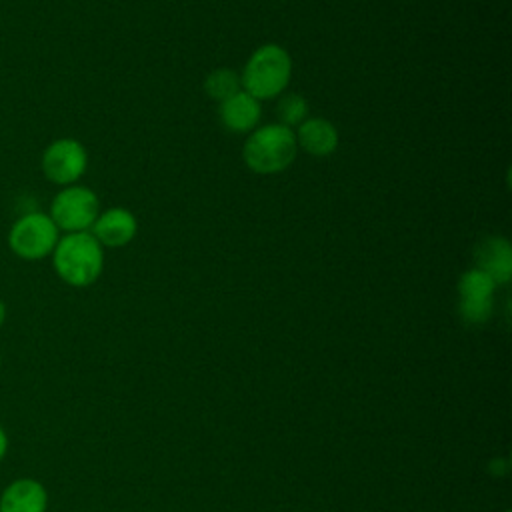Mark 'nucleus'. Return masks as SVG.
I'll return each instance as SVG.
<instances>
[{
    "label": "nucleus",
    "instance_id": "nucleus-2",
    "mask_svg": "<svg viewBox=\"0 0 512 512\" xmlns=\"http://www.w3.org/2000/svg\"><path fill=\"white\" fill-rule=\"evenodd\" d=\"M298 146L292 128L266 124L254 128L244 142L242 156L246 166L256 174H278L296 158Z\"/></svg>",
    "mask_w": 512,
    "mask_h": 512
},
{
    "label": "nucleus",
    "instance_id": "nucleus-16",
    "mask_svg": "<svg viewBox=\"0 0 512 512\" xmlns=\"http://www.w3.org/2000/svg\"><path fill=\"white\" fill-rule=\"evenodd\" d=\"M6 314H8V310H6V304H4V300L0 298V328H2V324L6 322Z\"/></svg>",
    "mask_w": 512,
    "mask_h": 512
},
{
    "label": "nucleus",
    "instance_id": "nucleus-15",
    "mask_svg": "<svg viewBox=\"0 0 512 512\" xmlns=\"http://www.w3.org/2000/svg\"><path fill=\"white\" fill-rule=\"evenodd\" d=\"M8 434H6V430L0 426V462L4 460V456L8 454Z\"/></svg>",
    "mask_w": 512,
    "mask_h": 512
},
{
    "label": "nucleus",
    "instance_id": "nucleus-11",
    "mask_svg": "<svg viewBox=\"0 0 512 512\" xmlns=\"http://www.w3.org/2000/svg\"><path fill=\"white\" fill-rule=\"evenodd\" d=\"M476 268L492 278L494 284H506L512 276V248L508 240L490 236L476 248Z\"/></svg>",
    "mask_w": 512,
    "mask_h": 512
},
{
    "label": "nucleus",
    "instance_id": "nucleus-6",
    "mask_svg": "<svg viewBox=\"0 0 512 512\" xmlns=\"http://www.w3.org/2000/svg\"><path fill=\"white\" fill-rule=\"evenodd\" d=\"M86 168L88 152L76 138H56L40 156V170L44 178L60 188L76 184L84 176Z\"/></svg>",
    "mask_w": 512,
    "mask_h": 512
},
{
    "label": "nucleus",
    "instance_id": "nucleus-9",
    "mask_svg": "<svg viewBox=\"0 0 512 512\" xmlns=\"http://www.w3.org/2000/svg\"><path fill=\"white\" fill-rule=\"evenodd\" d=\"M48 492L34 478H16L0 494V512H46Z\"/></svg>",
    "mask_w": 512,
    "mask_h": 512
},
{
    "label": "nucleus",
    "instance_id": "nucleus-10",
    "mask_svg": "<svg viewBox=\"0 0 512 512\" xmlns=\"http://www.w3.org/2000/svg\"><path fill=\"white\" fill-rule=\"evenodd\" d=\"M218 116L224 128H228L230 132H238V134L252 132L260 122L262 106H260V100L240 90L234 96L220 102Z\"/></svg>",
    "mask_w": 512,
    "mask_h": 512
},
{
    "label": "nucleus",
    "instance_id": "nucleus-4",
    "mask_svg": "<svg viewBox=\"0 0 512 512\" xmlns=\"http://www.w3.org/2000/svg\"><path fill=\"white\" fill-rule=\"evenodd\" d=\"M58 238L60 230L50 216L40 210H30L12 222L6 242L14 256L26 262H36L52 254Z\"/></svg>",
    "mask_w": 512,
    "mask_h": 512
},
{
    "label": "nucleus",
    "instance_id": "nucleus-3",
    "mask_svg": "<svg viewBox=\"0 0 512 512\" xmlns=\"http://www.w3.org/2000/svg\"><path fill=\"white\" fill-rule=\"evenodd\" d=\"M292 76V58L278 44H264L248 58L240 84L256 100H270L284 92Z\"/></svg>",
    "mask_w": 512,
    "mask_h": 512
},
{
    "label": "nucleus",
    "instance_id": "nucleus-17",
    "mask_svg": "<svg viewBox=\"0 0 512 512\" xmlns=\"http://www.w3.org/2000/svg\"><path fill=\"white\" fill-rule=\"evenodd\" d=\"M0 368H2V358H0Z\"/></svg>",
    "mask_w": 512,
    "mask_h": 512
},
{
    "label": "nucleus",
    "instance_id": "nucleus-13",
    "mask_svg": "<svg viewBox=\"0 0 512 512\" xmlns=\"http://www.w3.org/2000/svg\"><path fill=\"white\" fill-rule=\"evenodd\" d=\"M204 90L210 98L224 102L226 98H230L242 90L240 76L232 68H218V70L210 72L208 78L204 80Z\"/></svg>",
    "mask_w": 512,
    "mask_h": 512
},
{
    "label": "nucleus",
    "instance_id": "nucleus-12",
    "mask_svg": "<svg viewBox=\"0 0 512 512\" xmlns=\"http://www.w3.org/2000/svg\"><path fill=\"white\" fill-rule=\"evenodd\" d=\"M296 136V146L310 156H330L338 146V130L326 118H306Z\"/></svg>",
    "mask_w": 512,
    "mask_h": 512
},
{
    "label": "nucleus",
    "instance_id": "nucleus-5",
    "mask_svg": "<svg viewBox=\"0 0 512 512\" xmlns=\"http://www.w3.org/2000/svg\"><path fill=\"white\" fill-rule=\"evenodd\" d=\"M100 214V202L94 190L70 184L56 192L50 202V220L64 234L70 232H90L94 220Z\"/></svg>",
    "mask_w": 512,
    "mask_h": 512
},
{
    "label": "nucleus",
    "instance_id": "nucleus-14",
    "mask_svg": "<svg viewBox=\"0 0 512 512\" xmlns=\"http://www.w3.org/2000/svg\"><path fill=\"white\" fill-rule=\"evenodd\" d=\"M278 124L282 126H300L308 118V102L298 94H286L278 102Z\"/></svg>",
    "mask_w": 512,
    "mask_h": 512
},
{
    "label": "nucleus",
    "instance_id": "nucleus-7",
    "mask_svg": "<svg viewBox=\"0 0 512 512\" xmlns=\"http://www.w3.org/2000/svg\"><path fill=\"white\" fill-rule=\"evenodd\" d=\"M494 288L490 276L482 270L472 268L460 276L458 282V310L460 316L470 324H482L492 314Z\"/></svg>",
    "mask_w": 512,
    "mask_h": 512
},
{
    "label": "nucleus",
    "instance_id": "nucleus-1",
    "mask_svg": "<svg viewBox=\"0 0 512 512\" xmlns=\"http://www.w3.org/2000/svg\"><path fill=\"white\" fill-rule=\"evenodd\" d=\"M50 256L58 278L72 288L94 284L104 270V248L90 232L60 236Z\"/></svg>",
    "mask_w": 512,
    "mask_h": 512
},
{
    "label": "nucleus",
    "instance_id": "nucleus-8",
    "mask_svg": "<svg viewBox=\"0 0 512 512\" xmlns=\"http://www.w3.org/2000/svg\"><path fill=\"white\" fill-rule=\"evenodd\" d=\"M138 232V222L134 214L126 208H110L98 214L94 220L90 234L98 240V244L104 248H122Z\"/></svg>",
    "mask_w": 512,
    "mask_h": 512
}]
</instances>
